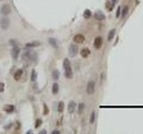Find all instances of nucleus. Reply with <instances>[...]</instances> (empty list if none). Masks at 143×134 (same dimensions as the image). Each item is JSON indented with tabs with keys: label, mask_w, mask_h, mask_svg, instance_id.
<instances>
[{
	"label": "nucleus",
	"mask_w": 143,
	"mask_h": 134,
	"mask_svg": "<svg viewBox=\"0 0 143 134\" xmlns=\"http://www.w3.org/2000/svg\"><path fill=\"white\" fill-rule=\"evenodd\" d=\"M63 66H64V76L68 79H72L73 76V70H72V66H71V63H70L69 59L65 58L63 62Z\"/></svg>",
	"instance_id": "obj_1"
},
{
	"label": "nucleus",
	"mask_w": 143,
	"mask_h": 134,
	"mask_svg": "<svg viewBox=\"0 0 143 134\" xmlns=\"http://www.w3.org/2000/svg\"><path fill=\"white\" fill-rule=\"evenodd\" d=\"M79 52V47L77 45L75 44H71L69 46V55L71 57H74L77 55Z\"/></svg>",
	"instance_id": "obj_2"
},
{
	"label": "nucleus",
	"mask_w": 143,
	"mask_h": 134,
	"mask_svg": "<svg viewBox=\"0 0 143 134\" xmlns=\"http://www.w3.org/2000/svg\"><path fill=\"white\" fill-rule=\"evenodd\" d=\"M9 26H10V21H9L8 18L6 17L1 18V20H0V27H1L2 30H6L9 28Z\"/></svg>",
	"instance_id": "obj_3"
},
{
	"label": "nucleus",
	"mask_w": 143,
	"mask_h": 134,
	"mask_svg": "<svg viewBox=\"0 0 143 134\" xmlns=\"http://www.w3.org/2000/svg\"><path fill=\"white\" fill-rule=\"evenodd\" d=\"M95 89H96V84L93 80L88 82L87 84V93L89 95H91L95 92Z\"/></svg>",
	"instance_id": "obj_4"
},
{
	"label": "nucleus",
	"mask_w": 143,
	"mask_h": 134,
	"mask_svg": "<svg viewBox=\"0 0 143 134\" xmlns=\"http://www.w3.org/2000/svg\"><path fill=\"white\" fill-rule=\"evenodd\" d=\"M20 51H21V49H20V47L17 46V45H15V46H13V49H12V57H13V59L16 60V59L18 58V56H19V54H20Z\"/></svg>",
	"instance_id": "obj_5"
},
{
	"label": "nucleus",
	"mask_w": 143,
	"mask_h": 134,
	"mask_svg": "<svg viewBox=\"0 0 143 134\" xmlns=\"http://www.w3.org/2000/svg\"><path fill=\"white\" fill-rule=\"evenodd\" d=\"M10 13H11L10 5H7V4H5V5H2V7H1V14H3V15H8Z\"/></svg>",
	"instance_id": "obj_6"
},
{
	"label": "nucleus",
	"mask_w": 143,
	"mask_h": 134,
	"mask_svg": "<svg viewBox=\"0 0 143 134\" xmlns=\"http://www.w3.org/2000/svg\"><path fill=\"white\" fill-rule=\"evenodd\" d=\"M102 44H103V39H102L101 37H97L94 40V46L97 48V49H99L102 46Z\"/></svg>",
	"instance_id": "obj_7"
},
{
	"label": "nucleus",
	"mask_w": 143,
	"mask_h": 134,
	"mask_svg": "<svg viewBox=\"0 0 143 134\" xmlns=\"http://www.w3.org/2000/svg\"><path fill=\"white\" fill-rule=\"evenodd\" d=\"M84 40H85V38H84L83 35H80V34H77V35H75L74 38H73V41H74L75 43H77V44H80V43H82Z\"/></svg>",
	"instance_id": "obj_8"
},
{
	"label": "nucleus",
	"mask_w": 143,
	"mask_h": 134,
	"mask_svg": "<svg viewBox=\"0 0 143 134\" xmlns=\"http://www.w3.org/2000/svg\"><path fill=\"white\" fill-rule=\"evenodd\" d=\"M75 107H76V104L74 101H70L69 105H68V112L70 114H73L75 110Z\"/></svg>",
	"instance_id": "obj_9"
},
{
	"label": "nucleus",
	"mask_w": 143,
	"mask_h": 134,
	"mask_svg": "<svg viewBox=\"0 0 143 134\" xmlns=\"http://www.w3.org/2000/svg\"><path fill=\"white\" fill-rule=\"evenodd\" d=\"M21 75H22V69H18L14 74V79L15 80H19L21 79Z\"/></svg>",
	"instance_id": "obj_10"
},
{
	"label": "nucleus",
	"mask_w": 143,
	"mask_h": 134,
	"mask_svg": "<svg viewBox=\"0 0 143 134\" xmlns=\"http://www.w3.org/2000/svg\"><path fill=\"white\" fill-rule=\"evenodd\" d=\"M80 55H81V56L83 57V58H87V57L90 55V51H89V48L85 47V48H83V49H81Z\"/></svg>",
	"instance_id": "obj_11"
},
{
	"label": "nucleus",
	"mask_w": 143,
	"mask_h": 134,
	"mask_svg": "<svg viewBox=\"0 0 143 134\" xmlns=\"http://www.w3.org/2000/svg\"><path fill=\"white\" fill-rule=\"evenodd\" d=\"M14 110V106L13 105H5V106H4V111L6 113H8V114H11V113H13Z\"/></svg>",
	"instance_id": "obj_12"
},
{
	"label": "nucleus",
	"mask_w": 143,
	"mask_h": 134,
	"mask_svg": "<svg viewBox=\"0 0 143 134\" xmlns=\"http://www.w3.org/2000/svg\"><path fill=\"white\" fill-rule=\"evenodd\" d=\"M95 18L98 20V21H102V20L105 19V14L102 12H100V11H98V12H96V14H95Z\"/></svg>",
	"instance_id": "obj_13"
},
{
	"label": "nucleus",
	"mask_w": 143,
	"mask_h": 134,
	"mask_svg": "<svg viewBox=\"0 0 143 134\" xmlns=\"http://www.w3.org/2000/svg\"><path fill=\"white\" fill-rule=\"evenodd\" d=\"M59 77H60V72H59L58 70H55V71H53V72H52V78H53L55 80H57L59 79Z\"/></svg>",
	"instance_id": "obj_14"
},
{
	"label": "nucleus",
	"mask_w": 143,
	"mask_h": 134,
	"mask_svg": "<svg viewBox=\"0 0 143 134\" xmlns=\"http://www.w3.org/2000/svg\"><path fill=\"white\" fill-rule=\"evenodd\" d=\"M58 90H59V86L57 83H54L53 86H52V93H53L54 95L57 94L58 93Z\"/></svg>",
	"instance_id": "obj_15"
},
{
	"label": "nucleus",
	"mask_w": 143,
	"mask_h": 134,
	"mask_svg": "<svg viewBox=\"0 0 143 134\" xmlns=\"http://www.w3.org/2000/svg\"><path fill=\"white\" fill-rule=\"evenodd\" d=\"M48 42H49V44L51 45V46H53L54 47H55V48L57 47V41H56V39H55L54 38H49Z\"/></svg>",
	"instance_id": "obj_16"
},
{
	"label": "nucleus",
	"mask_w": 143,
	"mask_h": 134,
	"mask_svg": "<svg viewBox=\"0 0 143 134\" xmlns=\"http://www.w3.org/2000/svg\"><path fill=\"white\" fill-rule=\"evenodd\" d=\"M37 77H38L37 72H36V71L33 69L31 71V73H30V80H31V81H35V80H37Z\"/></svg>",
	"instance_id": "obj_17"
},
{
	"label": "nucleus",
	"mask_w": 143,
	"mask_h": 134,
	"mask_svg": "<svg viewBox=\"0 0 143 134\" xmlns=\"http://www.w3.org/2000/svg\"><path fill=\"white\" fill-rule=\"evenodd\" d=\"M114 34H115V29H113V30H111L110 31H109L108 36H107V39L110 41L111 39L114 37Z\"/></svg>",
	"instance_id": "obj_18"
},
{
	"label": "nucleus",
	"mask_w": 143,
	"mask_h": 134,
	"mask_svg": "<svg viewBox=\"0 0 143 134\" xmlns=\"http://www.w3.org/2000/svg\"><path fill=\"white\" fill-rule=\"evenodd\" d=\"M40 46L39 42H31V43H27L26 47H34V46Z\"/></svg>",
	"instance_id": "obj_19"
},
{
	"label": "nucleus",
	"mask_w": 143,
	"mask_h": 134,
	"mask_svg": "<svg viewBox=\"0 0 143 134\" xmlns=\"http://www.w3.org/2000/svg\"><path fill=\"white\" fill-rule=\"evenodd\" d=\"M57 109H58V112L59 113H62L63 111H64V104L63 101H60L58 104V107H57Z\"/></svg>",
	"instance_id": "obj_20"
},
{
	"label": "nucleus",
	"mask_w": 143,
	"mask_h": 134,
	"mask_svg": "<svg viewBox=\"0 0 143 134\" xmlns=\"http://www.w3.org/2000/svg\"><path fill=\"white\" fill-rule=\"evenodd\" d=\"M83 16L85 19H88V18H89L91 16V12L89 10V9H86L85 11H84L83 13Z\"/></svg>",
	"instance_id": "obj_21"
},
{
	"label": "nucleus",
	"mask_w": 143,
	"mask_h": 134,
	"mask_svg": "<svg viewBox=\"0 0 143 134\" xmlns=\"http://www.w3.org/2000/svg\"><path fill=\"white\" fill-rule=\"evenodd\" d=\"M84 108H85V105L83 103H80L78 106V113L79 114H82L84 111Z\"/></svg>",
	"instance_id": "obj_22"
},
{
	"label": "nucleus",
	"mask_w": 143,
	"mask_h": 134,
	"mask_svg": "<svg viewBox=\"0 0 143 134\" xmlns=\"http://www.w3.org/2000/svg\"><path fill=\"white\" fill-rule=\"evenodd\" d=\"M95 119H96V113L92 112V113H91V114H90V118H89V123H94Z\"/></svg>",
	"instance_id": "obj_23"
},
{
	"label": "nucleus",
	"mask_w": 143,
	"mask_h": 134,
	"mask_svg": "<svg viewBox=\"0 0 143 134\" xmlns=\"http://www.w3.org/2000/svg\"><path fill=\"white\" fill-rule=\"evenodd\" d=\"M43 108H44V110H43V114H44V115H46V114H48V112H49L47 105H46V104H43Z\"/></svg>",
	"instance_id": "obj_24"
},
{
	"label": "nucleus",
	"mask_w": 143,
	"mask_h": 134,
	"mask_svg": "<svg viewBox=\"0 0 143 134\" xmlns=\"http://www.w3.org/2000/svg\"><path fill=\"white\" fill-rule=\"evenodd\" d=\"M42 124V120L41 119H37L35 123V129H38L40 125Z\"/></svg>",
	"instance_id": "obj_25"
},
{
	"label": "nucleus",
	"mask_w": 143,
	"mask_h": 134,
	"mask_svg": "<svg viewBox=\"0 0 143 134\" xmlns=\"http://www.w3.org/2000/svg\"><path fill=\"white\" fill-rule=\"evenodd\" d=\"M127 13H128V7L127 6H125L124 8H123V14H122V17H124L125 15L127 14Z\"/></svg>",
	"instance_id": "obj_26"
},
{
	"label": "nucleus",
	"mask_w": 143,
	"mask_h": 134,
	"mask_svg": "<svg viewBox=\"0 0 143 134\" xmlns=\"http://www.w3.org/2000/svg\"><path fill=\"white\" fill-rule=\"evenodd\" d=\"M4 90H5V83H4V82H1V83H0V93L3 92Z\"/></svg>",
	"instance_id": "obj_27"
},
{
	"label": "nucleus",
	"mask_w": 143,
	"mask_h": 134,
	"mask_svg": "<svg viewBox=\"0 0 143 134\" xmlns=\"http://www.w3.org/2000/svg\"><path fill=\"white\" fill-rule=\"evenodd\" d=\"M120 14H121V8H120V7H118V8H117V12H116V18L119 17Z\"/></svg>",
	"instance_id": "obj_28"
},
{
	"label": "nucleus",
	"mask_w": 143,
	"mask_h": 134,
	"mask_svg": "<svg viewBox=\"0 0 143 134\" xmlns=\"http://www.w3.org/2000/svg\"><path fill=\"white\" fill-rule=\"evenodd\" d=\"M59 133H60V132H59L58 130H54V131H52V134H59Z\"/></svg>",
	"instance_id": "obj_29"
},
{
	"label": "nucleus",
	"mask_w": 143,
	"mask_h": 134,
	"mask_svg": "<svg viewBox=\"0 0 143 134\" xmlns=\"http://www.w3.org/2000/svg\"><path fill=\"white\" fill-rule=\"evenodd\" d=\"M44 133H46V131L45 130H41V131H39V134H44Z\"/></svg>",
	"instance_id": "obj_30"
},
{
	"label": "nucleus",
	"mask_w": 143,
	"mask_h": 134,
	"mask_svg": "<svg viewBox=\"0 0 143 134\" xmlns=\"http://www.w3.org/2000/svg\"><path fill=\"white\" fill-rule=\"evenodd\" d=\"M11 126H12V124H9V125H7V126H5V130H7L8 128H11Z\"/></svg>",
	"instance_id": "obj_31"
},
{
	"label": "nucleus",
	"mask_w": 143,
	"mask_h": 134,
	"mask_svg": "<svg viewBox=\"0 0 143 134\" xmlns=\"http://www.w3.org/2000/svg\"><path fill=\"white\" fill-rule=\"evenodd\" d=\"M0 1H2V0H0Z\"/></svg>",
	"instance_id": "obj_32"
}]
</instances>
